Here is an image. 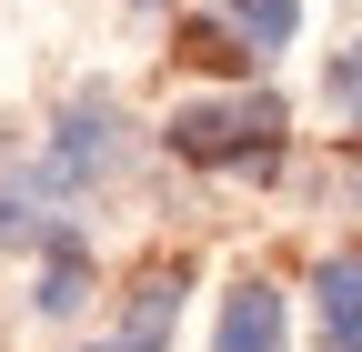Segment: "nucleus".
Listing matches in <instances>:
<instances>
[{
	"instance_id": "obj_1",
	"label": "nucleus",
	"mask_w": 362,
	"mask_h": 352,
	"mask_svg": "<svg viewBox=\"0 0 362 352\" xmlns=\"http://www.w3.org/2000/svg\"><path fill=\"white\" fill-rule=\"evenodd\" d=\"M171 151L181 161H202V171H242V161H272L282 151V101H192V111H171Z\"/></svg>"
},
{
	"instance_id": "obj_2",
	"label": "nucleus",
	"mask_w": 362,
	"mask_h": 352,
	"mask_svg": "<svg viewBox=\"0 0 362 352\" xmlns=\"http://www.w3.org/2000/svg\"><path fill=\"white\" fill-rule=\"evenodd\" d=\"M202 61H272V51H292V30H302V0H202Z\"/></svg>"
},
{
	"instance_id": "obj_3",
	"label": "nucleus",
	"mask_w": 362,
	"mask_h": 352,
	"mask_svg": "<svg viewBox=\"0 0 362 352\" xmlns=\"http://www.w3.org/2000/svg\"><path fill=\"white\" fill-rule=\"evenodd\" d=\"M211 352H292L282 292H272V282H232V292H221V332H211Z\"/></svg>"
},
{
	"instance_id": "obj_4",
	"label": "nucleus",
	"mask_w": 362,
	"mask_h": 352,
	"mask_svg": "<svg viewBox=\"0 0 362 352\" xmlns=\"http://www.w3.org/2000/svg\"><path fill=\"white\" fill-rule=\"evenodd\" d=\"M312 342L322 352H362V252H332L312 272Z\"/></svg>"
},
{
	"instance_id": "obj_5",
	"label": "nucleus",
	"mask_w": 362,
	"mask_h": 352,
	"mask_svg": "<svg viewBox=\"0 0 362 352\" xmlns=\"http://www.w3.org/2000/svg\"><path fill=\"white\" fill-rule=\"evenodd\" d=\"M171 312H181V272H151L141 292H131V312H121V332H111L101 352H161V342H171Z\"/></svg>"
},
{
	"instance_id": "obj_6",
	"label": "nucleus",
	"mask_w": 362,
	"mask_h": 352,
	"mask_svg": "<svg viewBox=\"0 0 362 352\" xmlns=\"http://www.w3.org/2000/svg\"><path fill=\"white\" fill-rule=\"evenodd\" d=\"M111 151H121V141H111V111L90 101V111H71V121H61V151H51V182H61V192H71V182H90V171H111Z\"/></svg>"
},
{
	"instance_id": "obj_7",
	"label": "nucleus",
	"mask_w": 362,
	"mask_h": 352,
	"mask_svg": "<svg viewBox=\"0 0 362 352\" xmlns=\"http://www.w3.org/2000/svg\"><path fill=\"white\" fill-rule=\"evenodd\" d=\"M40 312H81V242H51V272H40Z\"/></svg>"
},
{
	"instance_id": "obj_8",
	"label": "nucleus",
	"mask_w": 362,
	"mask_h": 352,
	"mask_svg": "<svg viewBox=\"0 0 362 352\" xmlns=\"http://www.w3.org/2000/svg\"><path fill=\"white\" fill-rule=\"evenodd\" d=\"M352 121H362V101H352Z\"/></svg>"
}]
</instances>
